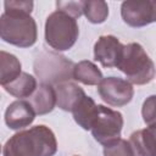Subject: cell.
Here are the masks:
<instances>
[{
  "instance_id": "obj_1",
  "label": "cell",
  "mask_w": 156,
  "mask_h": 156,
  "mask_svg": "<svg viewBox=\"0 0 156 156\" xmlns=\"http://www.w3.org/2000/svg\"><path fill=\"white\" fill-rule=\"evenodd\" d=\"M56 151V136L43 124L13 134L2 147L4 156H54Z\"/></svg>"
},
{
  "instance_id": "obj_2",
  "label": "cell",
  "mask_w": 156,
  "mask_h": 156,
  "mask_svg": "<svg viewBox=\"0 0 156 156\" xmlns=\"http://www.w3.org/2000/svg\"><path fill=\"white\" fill-rule=\"evenodd\" d=\"M0 35L9 44L29 48L37 41V23L28 12L5 11L0 18Z\"/></svg>"
},
{
  "instance_id": "obj_3",
  "label": "cell",
  "mask_w": 156,
  "mask_h": 156,
  "mask_svg": "<svg viewBox=\"0 0 156 156\" xmlns=\"http://www.w3.org/2000/svg\"><path fill=\"white\" fill-rule=\"evenodd\" d=\"M132 84L144 85L155 77V65L144 48L138 43L124 45L122 60L117 67Z\"/></svg>"
},
{
  "instance_id": "obj_4",
  "label": "cell",
  "mask_w": 156,
  "mask_h": 156,
  "mask_svg": "<svg viewBox=\"0 0 156 156\" xmlns=\"http://www.w3.org/2000/svg\"><path fill=\"white\" fill-rule=\"evenodd\" d=\"M79 28L74 17L56 10L50 13L45 22V40L50 48L57 51L71 49L78 39Z\"/></svg>"
},
{
  "instance_id": "obj_5",
  "label": "cell",
  "mask_w": 156,
  "mask_h": 156,
  "mask_svg": "<svg viewBox=\"0 0 156 156\" xmlns=\"http://www.w3.org/2000/svg\"><path fill=\"white\" fill-rule=\"evenodd\" d=\"M74 65L60 54L41 51L34 60V73L41 84L57 85L73 79Z\"/></svg>"
},
{
  "instance_id": "obj_6",
  "label": "cell",
  "mask_w": 156,
  "mask_h": 156,
  "mask_svg": "<svg viewBox=\"0 0 156 156\" xmlns=\"http://www.w3.org/2000/svg\"><path fill=\"white\" fill-rule=\"evenodd\" d=\"M123 127V116L121 112L115 111L104 105H99L98 117L91 127L94 139L104 146H107L121 139Z\"/></svg>"
},
{
  "instance_id": "obj_7",
  "label": "cell",
  "mask_w": 156,
  "mask_h": 156,
  "mask_svg": "<svg viewBox=\"0 0 156 156\" xmlns=\"http://www.w3.org/2000/svg\"><path fill=\"white\" fill-rule=\"evenodd\" d=\"M100 98L110 106L121 107L129 104L134 95V89L130 82L117 77L104 78L98 85Z\"/></svg>"
},
{
  "instance_id": "obj_8",
  "label": "cell",
  "mask_w": 156,
  "mask_h": 156,
  "mask_svg": "<svg viewBox=\"0 0 156 156\" xmlns=\"http://www.w3.org/2000/svg\"><path fill=\"white\" fill-rule=\"evenodd\" d=\"M121 16L130 27H144L156 22V1L129 0L122 2Z\"/></svg>"
},
{
  "instance_id": "obj_9",
  "label": "cell",
  "mask_w": 156,
  "mask_h": 156,
  "mask_svg": "<svg viewBox=\"0 0 156 156\" xmlns=\"http://www.w3.org/2000/svg\"><path fill=\"white\" fill-rule=\"evenodd\" d=\"M124 45L113 35H101L94 45V57L104 67H118Z\"/></svg>"
},
{
  "instance_id": "obj_10",
  "label": "cell",
  "mask_w": 156,
  "mask_h": 156,
  "mask_svg": "<svg viewBox=\"0 0 156 156\" xmlns=\"http://www.w3.org/2000/svg\"><path fill=\"white\" fill-rule=\"evenodd\" d=\"M35 115L29 101L16 100L11 102L5 111V123L10 129H22L33 123Z\"/></svg>"
},
{
  "instance_id": "obj_11",
  "label": "cell",
  "mask_w": 156,
  "mask_h": 156,
  "mask_svg": "<svg viewBox=\"0 0 156 156\" xmlns=\"http://www.w3.org/2000/svg\"><path fill=\"white\" fill-rule=\"evenodd\" d=\"M129 144L135 156H156V122L133 132L129 136Z\"/></svg>"
},
{
  "instance_id": "obj_12",
  "label": "cell",
  "mask_w": 156,
  "mask_h": 156,
  "mask_svg": "<svg viewBox=\"0 0 156 156\" xmlns=\"http://www.w3.org/2000/svg\"><path fill=\"white\" fill-rule=\"evenodd\" d=\"M54 88L56 93V105L63 111L72 112L77 104L85 96L84 90L73 82H63Z\"/></svg>"
},
{
  "instance_id": "obj_13",
  "label": "cell",
  "mask_w": 156,
  "mask_h": 156,
  "mask_svg": "<svg viewBox=\"0 0 156 156\" xmlns=\"http://www.w3.org/2000/svg\"><path fill=\"white\" fill-rule=\"evenodd\" d=\"M37 115H46L56 106V93L52 85L40 84L28 100Z\"/></svg>"
},
{
  "instance_id": "obj_14",
  "label": "cell",
  "mask_w": 156,
  "mask_h": 156,
  "mask_svg": "<svg viewBox=\"0 0 156 156\" xmlns=\"http://www.w3.org/2000/svg\"><path fill=\"white\" fill-rule=\"evenodd\" d=\"M98 112H99V105H96L95 101L87 95L72 110V115L76 123L79 124L85 130L91 129L98 117Z\"/></svg>"
},
{
  "instance_id": "obj_15",
  "label": "cell",
  "mask_w": 156,
  "mask_h": 156,
  "mask_svg": "<svg viewBox=\"0 0 156 156\" xmlns=\"http://www.w3.org/2000/svg\"><path fill=\"white\" fill-rule=\"evenodd\" d=\"M2 88L10 95L18 99H23V98H30L38 87H37V79L32 74L22 72L13 82L6 84Z\"/></svg>"
},
{
  "instance_id": "obj_16",
  "label": "cell",
  "mask_w": 156,
  "mask_h": 156,
  "mask_svg": "<svg viewBox=\"0 0 156 156\" xmlns=\"http://www.w3.org/2000/svg\"><path fill=\"white\" fill-rule=\"evenodd\" d=\"M73 79L85 84V85H99L104 79L101 71L91 61H80L74 65Z\"/></svg>"
},
{
  "instance_id": "obj_17",
  "label": "cell",
  "mask_w": 156,
  "mask_h": 156,
  "mask_svg": "<svg viewBox=\"0 0 156 156\" xmlns=\"http://www.w3.org/2000/svg\"><path fill=\"white\" fill-rule=\"evenodd\" d=\"M0 83L2 87L13 82L22 72H21V62L20 60L6 51L0 52Z\"/></svg>"
},
{
  "instance_id": "obj_18",
  "label": "cell",
  "mask_w": 156,
  "mask_h": 156,
  "mask_svg": "<svg viewBox=\"0 0 156 156\" xmlns=\"http://www.w3.org/2000/svg\"><path fill=\"white\" fill-rule=\"evenodd\" d=\"M83 13L91 23H102L108 16V6L105 1H83Z\"/></svg>"
},
{
  "instance_id": "obj_19",
  "label": "cell",
  "mask_w": 156,
  "mask_h": 156,
  "mask_svg": "<svg viewBox=\"0 0 156 156\" xmlns=\"http://www.w3.org/2000/svg\"><path fill=\"white\" fill-rule=\"evenodd\" d=\"M104 156H135L129 141L118 139L117 141L104 146Z\"/></svg>"
},
{
  "instance_id": "obj_20",
  "label": "cell",
  "mask_w": 156,
  "mask_h": 156,
  "mask_svg": "<svg viewBox=\"0 0 156 156\" xmlns=\"http://www.w3.org/2000/svg\"><path fill=\"white\" fill-rule=\"evenodd\" d=\"M141 116L146 124L156 122V95H150L145 99L141 107Z\"/></svg>"
},
{
  "instance_id": "obj_21",
  "label": "cell",
  "mask_w": 156,
  "mask_h": 156,
  "mask_svg": "<svg viewBox=\"0 0 156 156\" xmlns=\"http://www.w3.org/2000/svg\"><path fill=\"white\" fill-rule=\"evenodd\" d=\"M56 6L57 10H61L74 18L83 15V1H57Z\"/></svg>"
},
{
  "instance_id": "obj_22",
  "label": "cell",
  "mask_w": 156,
  "mask_h": 156,
  "mask_svg": "<svg viewBox=\"0 0 156 156\" xmlns=\"http://www.w3.org/2000/svg\"><path fill=\"white\" fill-rule=\"evenodd\" d=\"M33 1H5V11H20V12H28L30 13L33 10Z\"/></svg>"
},
{
  "instance_id": "obj_23",
  "label": "cell",
  "mask_w": 156,
  "mask_h": 156,
  "mask_svg": "<svg viewBox=\"0 0 156 156\" xmlns=\"http://www.w3.org/2000/svg\"><path fill=\"white\" fill-rule=\"evenodd\" d=\"M76 156H77V155H76Z\"/></svg>"
}]
</instances>
